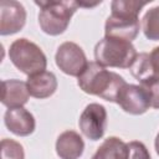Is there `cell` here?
<instances>
[{
  "label": "cell",
  "mask_w": 159,
  "mask_h": 159,
  "mask_svg": "<svg viewBox=\"0 0 159 159\" xmlns=\"http://www.w3.org/2000/svg\"><path fill=\"white\" fill-rule=\"evenodd\" d=\"M147 2L114 0L111 4L112 14L104 24L106 37H114L132 42L139 34V12Z\"/></svg>",
  "instance_id": "obj_1"
},
{
  "label": "cell",
  "mask_w": 159,
  "mask_h": 159,
  "mask_svg": "<svg viewBox=\"0 0 159 159\" xmlns=\"http://www.w3.org/2000/svg\"><path fill=\"white\" fill-rule=\"evenodd\" d=\"M77 78V83L84 93L101 97L108 102H116L119 89L127 83L122 76L107 70L96 61L88 62Z\"/></svg>",
  "instance_id": "obj_2"
},
{
  "label": "cell",
  "mask_w": 159,
  "mask_h": 159,
  "mask_svg": "<svg viewBox=\"0 0 159 159\" xmlns=\"http://www.w3.org/2000/svg\"><path fill=\"white\" fill-rule=\"evenodd\" d=\"M40 6L39 24L41 30L51 36L61 35L68 27L72 15L78 9V2L63 1H35Z\"/></svg>",
  "instance_id": "obj_3"
},
{
  "label": "cell",
  "mask_w": 159,
  "mask_h": 159,
  "mask_svg": "<svg viewBox=\"0 0 159 159\" xmlns=\"http://www.w3.org/2000/svg\"><path fill=\"white\" fill-rule=\"evenodd\" d=\"M137 55L132 42L114 37L104 36L94 47L96 62L103 67L129 68Z\"/></svg>",
  "instance_id": "obj_4"
},
{
  "label": "cell",
  "mask_w": 159,
  "mask_h": 159,
  "mask_svg": "<svg viewBox=\"0 0 159 159\" xmlns=\"http://www.w3.org/2000/svg\"><path fill=\"white\" fill-rule=\"evenodd\" d=\"M9 57L12 65L27 76L42 72L47 66V60L42 50L25 37L17 39L10 45Z\"/></svg>",
  "instance_id": "obj_5"
},
{
  "label": "cell",
  "mask_w": 159,
  "mask_h": 159,
  "mask_svg": "<svg viewBox=\"0 0 159 159\" xmlns=\"http://www.w3.org/2000/svg\"><path fill=\"white\" fill-rule=\"evenodd\" d=\"M55 61L63 73L72 77H78L88 65L82 47L71 41H66L58 46Z\"/></svg>",
  "instance_id": "obj_6"
},
{
  "label": "cell",
  "mask_w": 159,
  "mask_h": 159,
  "mask_svg": "<svg viewBox=\"0 0 159 159\" xmlns=\"http://www.w3.org/2000/svg\"><path fill=\"white\" fill-rule=\"evenodd\" d=\"M82 134L91 139L98 140L104 135L107 127V111L99 103H89L81 113L78 120Z\"/></svg>",
  "instance_id": "obj_7"
},
{
  "label": "cell",
  "mask_w": 159,
  "mask_h": 159,
  "mask_svg": "<svg viewBox=\"0 0 159 159\" xmlns=\"http://www.w3.org/2000/svg\"><path fill=\"white\" fill-rule=\"evenodd\" d=\"M116 103L119 107L134 116L145 113L150 107V97L147 89L140 84H129L125 83L118 92Z\"/></svg>",
  "instance_id": "obj_8"
},
{
  "label": "cell",
  "mask_w": 159,
  "mask_h": 159,
  "mask_svg": "<svg viewBox=\"0 0 159 159\" xmlns=\"http://www.w3.org/2000/svg\"><path fill=\"white\" fill-rule=\"evenodd\" d=\"M26 22V10L19 1L2 0L0 2V35H14L22 30Z\"/></svg>",
  "instance_id": "obj_9"
},
{
  "label": "cell",
  "mask_w": 159,
  "mask_h": 159,
  "mask_svg": "<svg viewBox=\"0 0 159 159\" xmlns=\"http://www.w3.org/2000/svg\"><path fill=\"white\" fill-rule=\"evenodd\" d=\"M4 122L6 128L11 133L20 137H27L32 134L36 127V122L32 113H30L24 107L9 108L5 112Z\"/></svg>",
  "instance_id": "obj_10"
},
{
  "label": "cell",
  "mask_w": 159,
  "mask_h": 159,
  "mask_svg": "<svg viewBox=\"0 0 159 159\" xmlns=\"http://www.w3.org/2000/svg\"><path fill=\"white\" fill-rule=\"evenodd\" d=\"M30 97L26 82L20 80H5L1 83V103L7 108L22 107Z\"/></svg>",
  "instance_id": "obj_11"
},
{
  "label": "cell",
  "mask_w": 159,
  "mask_h": 159,
  "mask_svg": "<svg viewBox=\"0 0 159 159\" xmlns=\"http://www.w3.org/2000/svg\"><path fill=\"white\" fill-rule=\"evenodd\" d=\"M30 96L43 99L51 97L57 89V78L52 72L42 71L40 73L27 77L26 81Z\"/></svg>",
  "instance_id": "obj_12"
},
{
  "label": "cell",
  "mask_w": 159,
  "mask_h": 159,
  "mask_svg": "<svg viewBox=\"0 0 159 159\" xmlns=\"http://www.w3.org/2000/svg\"><path fill=\"white\" fill-rule=\"evenodd\" d=\"M84 150L82 137L75 130L61 133L56 140V153L61 159H78Z\"/></svg>",
  "instance_id": "obj_13"
},
{
  "label": "cell",
  "mask_w": 159,
  "mask_h": 159,
  "mask_svg": "<svg viewBox=\"0 0 159 159\" xmlns=\"http://www.w3.org/2000/svg\"><path fill=\"white\" fill-rule=\"evenodd\" d=\"M128 144L117 137H109L98 147L92 159H128Z\"/></svg>",
  "instance_id": "obj_14"
},
{
  "label": "cell",
  "mask_w": 159,
  "mask_h": 159,
  "mask_svg": "<svg viewBox=\"0 0 159 159\" xmlns=\"http://www.w3.org/2000/svg\"><path fill=\"white\" fill-rule=\"evenodd\" d=\"M132 76L139 81L140 84L147 83L157 77H159V75L157 73L153 62L150 60V55L147 52H140L137 55L135 60L133 61L132 66L129 67Z\"/></svg>",
  "instance_id": "obj_15"
},
{
  "label": "cell",
  "mask_w": 159,
  "mask_h": 159,
  "mask_svg": "<svg viewBox=\"0 0 159 159\" xmlns=\"http://www.w3.org/2000/svg\"><path fill=\"white\" fill-rule=\"evenodd\" d=\"M142 29L148 40H159V5L149 9L142 19Z\"/></svg>",
  "instance_id": "obj_16"
},
{
  "label": "cell",
  "mask_w": 159,
  "mask_h": 159,
  "mask_svg": "<svg viewBox=\"0 0 159 159\" xmlns=\"http://www.w3.org/2000/svg\"><path fill=\"white\" fill-rule=\"evenodd\" d=\"M1 159H25V152L22 145L14 140L4 138L1 140Z\"/></svg>",
  "instance_id": "obj_17"
},
{
  "label": "cell",
  "mask_w": 159,
  "mask_h": 159,
  "mask_svg": "<svg viewBox=\"0 0 159 159\" xmlns=\"http://www.w3.org/2000/svg\"><path fill=\"white\" fill-rule=\"evenodd\" d=\"M129 148V157L128 159H152L147 147L138 140H133L128 143Z\"/></svg>",
  "instance_id": "obj_18"
},
{
  "label": "cell",
  "mask_w": 159,
  "mask_h": 159,
  "mask_svg": "<svg viewBox=\"0 0 159 159\" xmlns=\"http://www.w3.org/2000/svg\"><path fill=\"white\" fill-rule=\"evenodd\" d=\"M140 86H143L147 89V92L149 93L150 107L159 109V77H157V78H154L147 83H143Z\"/></svg>",
  "instance_id": "obj_19"
},
{
  "label": "cell",
  "mask_w": 159,
  "mask_h": 159,
  "mask_svg": "<svg viewBox=\"0 0 159 159\" xmlns=\"http://www.w3.org/2000/svg\"><path fill=\"white\" fill-rule=\"evenodd\" d=\"M150 60L153 62V66H154L157 73L159 75V46L153 48V51L150 52Z\"/></svg>",
  "instance_id": "obj_20"
},
{
  "label": "cell",
  "mask_w": 159,
  "mask_h": 159,
  "mask_svg": "<svg viewBox=\"0 0 159 159\" xmlns=\"http://www.w3.org/2000/svg\"><path fill=\"white\" fill-rule=\"evenodd\" d=\"M154 147H155V152H157V154L159 155V133H158V134H157V137H155Z\"/></svg>",
  "instance_id": "obj_21"
}]
</instances>
